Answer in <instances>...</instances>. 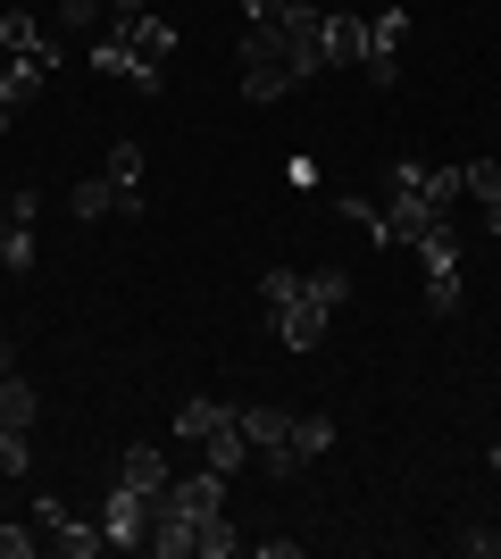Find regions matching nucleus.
<instances>
[{
	"label": "nucleus",
	"mask_w": 501,
	"mask_h": 559,
	"mask_svg": "<svg viewBox=\"0 0 501 559\" xmlns=\"http://www.w3.org/2000/svg\"><path fill=\"white\" fill-rule=\"evenodd\" d=\"M301 75H293V50H285V25L260 17V25H242V93L251 100H285Z\"/></svg>",
	"instance_id": "obj_1"
},
{
	"label": "nucleus",
	"mask_w": 501,
	"mask_h": 559,
	"mask_svg": "<svg viewBox=\"0 0 501 559\" xmlns=\"http://www.w3.org/2000/svg\"><path fill=\"white\" fill-rule=\"evenodd\" d=\"M434 226H443V217L427 210V192H393L384 210H368V242H384V251H393V242H409V251H418Z\"/></svg>",
	"instance_id": "obj_2"
},
{
	"label": "nucleus",
	"mask_w": 501,
	"mask_h": 559,
	"mask_svg": "<svg viewBox=\"0 0 501 559\" xmlns=\"http://www.w3.org/2000/svg\"><path fill=\"white\" fill-rule=\"evenodd\" d=\"M235 418H242V435H251V451H260V467H267V476H293V409H276V401H242V409H235Z\"/></svg>",
	"instance_id": "obj_3"
},
{
	"label": "nucleus",
	"mask_w": 501,
	"mask_h": 559,
	"mask_svg": "<svg viewBox=\"0 0 501 559\" xmlns=\"http://www.w3.org/2000/svg\"><path fill=\"white\" fill-rule=\"evenodd\" d=\"M267 318H276V343H285V350H318V343H326V318H334V309L318 301L310 276H301V293H293V301H276Z\"/></svg>",
	"instance_id": "obj_4"
},
{
	"label": "nucleus",
	"mask_w": 501,
	"mask_h": 559,
	"mask_svg": "<svg viewBox=\"0 0 501 559\" xmlns=\"http://www.w3.org/2000/svg\"><path fill=\"white\" fill-rule=\"evenodd\" d=\"M402 43H409V9L368 17V59H359V68H368V84H384V93L402 84Z\"/></svg>",
	"instance_id": "obj_5"
},
{
	"label": "nucleus",
	"mask_w": 501,
	"mask_h": 559,
	"mask_svg": "<svg viewBox=\"0 0 501 559\" xmlns=\"http://www.w3.org/2000/svg\"><path fill=\"white\" fill-rule=\"evenodd\" d=\"M100 535H109V551H151V501H143V492H126V485H109Z\"/></svg>",
	"instance_id": "obj_6"
},
{
	"label": "nucleus",
	"mask_w": 501,
	"mask_h": 559,
	"mask_svg": "<svg viewBox=\"0 0 501 559\" xmlns=\"http://www.w3.org/2000/svg\"><path fill=\"white\" fill-rule=\"evenodd\" d=\"M93 68L126 75V93H143V100H159V68H151V59H134V50H126L118 34H100V43H93Z\"/></svg>",
	"instance_id": "obj_7"
},
{
	"label": "nucleus",
	"mask_w": 501,
	"mask_h": 559,
	"mask_svg": "<svg viewBox=\"0 0 501 559\" xmlns=\"http://www.w3.org/2000/svg\"><path fill=\"white\" fill-rule=\"evenodd\" d=\"M43 535H50V551H59V559H100V551H109L100 518H68V510H59V518L43 526Z\"/></svg>",
	"instance_id": "obj_8"
},
{
	"label": "nucleus",
	"mask_w": 501,
	"mask_h": 559,
	"mask_svg": "<svg viewBox=\"0 0 501 559\" xmlns=\"http://www.w3.org/2000/svg\"><path fill=\"white\" fill-rule=\"evenodd\" d=\"M118 43L134 50V59H151V68H159L167 50H176V25H167V17H151V9H143V17H126V25H118Z\"/></svg>",
	"instance_id": "obj_9"
},
{
	"label": "nucleus",
	"mask_w": 501,
	"mask_h": 559,
	"mask_svg": "<svg viewBox=\"0 0 501 559\" xmlns=\"http://www.w3.org/2000/svg\"><path fill=\"white\" fill-rule=\"evenodd\" d=\"M293 476H301V467H318V460H326V451H334V418H310V409H293Z\"/></svg>",
	"instance_id": "obj_10"
},
{
	"label": "nucleus",
	"mask_w": 501,
	"mask_h": 559,
	"mask_svg": "<svg viewBox=\"0 0 501 559\" xmlns=\"http://www.w3.org/2000/svg\"><path fill=\"white\" fill-rule=\"evenodd\" d=\"M460 185H468V201L485 210V234H501V159H468Z\"/></svg>",
	"instance_id": "obj_11"
},
{
	"label": "nucleus",
	"mask_w": 501,
	"mask_h": 559,
	"mask_svg": "<svg viewBox=\"0 0 501 559\" xmlns=\"http://www.w3.org/2000/svg\"><path fill=\"white\" fill-rule=\"evenodd\" d=\"M351 59H368V17L334 9L326 17V68H351Z\"/></svg>",
	"instance_id": "obj_12"
},
{
	"label": "nucleus",
	"mask_w": 501,
	"mask_h": 559,
	"mask_svg": "<svg viewBox=\"0 0 501 559\" xmlns=\"http://www.w3.org/2000/svg\"><path fill=\"white\" fill-rule=\"evenodd\" d=\"M118 485H126V492H143V501H151V492L167 485V460H159L151 443H134V451L118 460Z\"/></svg>",
	"instance_id": "obj_13"
},
{
	"label": "nucleus",
	"mask_w": 501,
	"mask_h": 559,
	"mask_svg": "<svg viewBox=\"0 0 501 559\" xmlns=\"http://www.w3.org/2000/svg\"><path fill=\"white\" fill-rule=\"evenodd\" d=\"M201 451H210V467H217V476H242V460H251V435H242V418H226V426H217V435H210Z\"/></svg>",
	"instance_id": "obj_14"
},
{
	"label": "nucleus",
	"mask_w": 501,
	"mask_h": 559,
	"mask_svg": "<svg viewBox=\"0 0 501 559\" xmlns=\"http://www.w3.org/2000/svg\"><path fill=\"white\" fill-rule=\"evenodd\" d=\"M226 418H235L226 401H176V435H184V443H210Z\"/></svg>",
	"instance_id": "obj_15"
},
{
	"label": "nucleus",
	"mask_w": 501,
	"mask_h": 559,
	"mask_svg": "<svg viewBox=\"0 0 501 559\" xmlns=\"http://www.w3.org/2000/svg\"><path fill=\"white\" fill-rule=\"evenodd\" d=\"M34 409H43V401H34V384H25V376H9V384H0V435H25V426H34Z\"/></svg>",
	"instance_id": "obj_16"
},
{
	"label": "nucleus",
	"mask_w": 501,
	"mask_h": 559,
	"mask_svg": "<svg viewBox=\"0 0 501 559\" xmlns=\"http://www.w3.org/2000/svg\"><path fill=\"white\" fill-rule=\"evenodd\" d=\"M68 210L84 217V226H93V217H109V210H118V185H109V176H84V185L68 192Z\"/></svg>",
	"instance_id": "obj_17"
},
{
	"label": "nucleus",
	"mask_w": 501,
	"mask_h": 559,
	"mask_svg": "<svg viewBox=\"0 0 501 559\" xmlns=\"http://www.w3.org/2000/svg\"><path fill=\"white\" fill-rule=\"evenodd\" d=\"M418 192H427V210H434V217H452V201H468L460 167H427V176H418Z\"/></svg>",
	"instance_id": "obj_18"
},
{
	"label": "nucleus",
	"mask_w": 501,
	"mask_h": 559,
	"mask_svg": "<svg viewBox=\"0 0 501 559\" xmlns=\"http://www.w3.org/2000/svg\"><path fill=\"white\" fill-rule=\"evenodd\" d=\"M235 551H242V526H235V518H226V510L201 518V551H192V559H235Z\"/></svg>",
	"instance_id": "obj_19"
},
{
	"label": "nucleus",
	"mask_w": 501,
	"mask_h": 559,
	"mask_svg": "<svg viewBox=\"0 0 501 559\" xmlns=\"http://www.w3.org/2000/svg\"><path fill=\"white\" fill-rule=\"evenodd\" d=\"M460 301H468V276H460V267H434V276H427V309H434V318H452Z\"/></svg>",
	"instance_id": "obj_20"
},
{
	"label": "nucleus",
	"mask_w": 501,
	"mask_h": 559,
	"mask_svg": "<svg viewBox=\"0 0 501 559\" xmlns=\"http://www.w3.org/2000/svg\"><path fill=\"white\" fill-rule=\"evenodd\" d=\"M100 176H109V185H118V192H143V142H118Z\"/></svg>",
	"instance_id": "obj_21"
},
{
	"label": "nucleus",
	"mask_w": 501,
	"mask_h": 559,
	"mask_svg": "<svg viewBox=\"0 0 501 559\" xmlns=\"http://www.w3.org/2000/svg\"><path fill=\"white\" fill-rule=\"evenodd\" d=\"M0 43L9 50H50V34L34 25V9H9V17H0Z\"/></svg>",
	"instance_id": "obj_22"
},
{
	"label": "nucleus",
	"mask_w": 501,
	"mask_h": 559,
	"mask_svg": "<svg viewBox=\"0 0 501 559\" xmlns=\"http://www.w3.org/2000/svg\"><path fill=\"white\" fill-rule=\"evenodd\" d=\"M100 17H109V0H59V25H68V34H93Z\"/></svg>",
	"instance_id": "obj_23"
},
{
	"label": "nucleus",
	"mask_w": 501,
	"mask_h": 559,
	"mask_svg": "<svg viewBox=\"0 0 501 559\" xmlns=\"http://www.w3.org/2000/svg\"><path fill=\"white\" fill-rule=\"evenodd\" d=\"M0 267H34V226H0Z\"/></svg>",
	"instance_id": "obj_24"
},
{
	"label": "nucleus",
	"mask_w": 501,
	"mask_h": 559,
	"mask_svg": "<svg viewBox=\"0 0 501 559\" xmlns=\"http://www.w3.org/2000/svg\"><path fill=\"white\" fill-rule=\"evenodd\" d=\"M310 293H318L326 309H343V301H351V267H318V276H310Z\"/></svg>",
	"instance_id": "obj_25"
},
{
	"label": "nucleus",
	"mask_w": 501,
	"mask_h": 559,
	"mask_svg": "<svg viewBox=\"0 0 501 559\" xmlns=\"http://www.w3.org/2000/svg\"><path fill=\"white\" fill-rule=\"evenodd\" d=\"M418 259H427V276H434V267H460V242H452V226H434L427 242H418Z\"/></svg>",
	"instance_id": "obj_26"
},
{
	"label": "nucleus",
	"mask_w": 501,
	"mask_h": 559,
	"mask_svg": "<svg viewBox=\"0 0 501 559\" xmlns=\"http://www.w3.org/2000/svg\"><path fill=\"white\" fill-rule=\"evenodd\" d=\"M293 293H301V267H267V276H260V301H267V309L293 301Z\"/></svg>",
	"instance_id": "obj_27"
},
{
	"label": "nucleus",
	"mask_w": 501,
	"mask_h": 559,
	"mask_svg": "<svg viewBox=\"0 0 501 559\" xmlns=\"http://www.w3.org/2000/svg\"><path fill=\"white\" fill-rule=\"evenodd\" d=\"M468 559H501V526H468V535H452Z\"/></svg>",
	"instance_id": "obj_28"
},
{
	"label": "nucleus",
	"mask_w": 501,
	"mask_h": 559,
	"mask_svg": "<svg viewBox=\"0 0 501 559\" xmlns=\"http://www.w3.org/2000/svg\"><path fill=\"white\" fill-rule=\"evenodd\" d=\"M34 551H43L34 526H0V559H34Z\"/></svg>",
	"instance_id": "obj_29"
},
{
	"label": "nucleus",
	"mask_w": 501,
	"mask_h": 559,
	"mask_svg": "<svg viewBox=\"0 0 501 559\" xmlns=\"http://www.w3.org/2000/svg\"><path fill=\"white\" fill-rule=\"evenodd\" d=\"M0 476H25V435H0Z\"/></svg>",
	"instance_id": "obj_30"
},
{
	"label": "nucleus",
	"mask_w": 501,
	"mask_h": 559,
	"mask_svg": "<svg viewBox=\"0 0 501 559\" xmlns=\"http://www.w3.org/2000/svg\"><path fill=\"white\" fill-rule=\"evenodd\" d=\"M9 376H17V343H9V334H0V384H9Z\"/></svg>",
	"instance_id": "obj_31"
},
{
	"label": "nucleus",
	"mask_w": 501,
	"mask_h": 559,
	"mask_svg": "<svg viewBox=\"0 0 501 559\" xmlns=\"http://www.w3.org/2000/svg\"><path fill=\"white\" fill-rule=\"evenodd\" d=\"M109 9H118V25H126V17H143V9H151V0H109Z\"/></svg>",
	"instance_id": "obj_32"
},
{
	"label": "nucleus",
	"mask_w": 501,
	"mask_h": 559,
	"mask_svg": "<svg viewBox=\"0 0 501 559\" xmlns=\"http://www.w3.org/2000/svg\"><path fill=\"white\" fill-rule=\"evenodd\" d=\"M9 126H17V100H0V134H9Z\"/></svg>",
	"instance_id": "obj_33"
},
{
	"label": "nucleus",
	"mask_w": 501,
	"mask_h": 559,
	"mask_svg": "<svg viewBox=\"0 0 501 559\" xmlns=\"http://www.w3.org/2000/svg\"><path fill=\"white\" fill-rule=\"evenodd\" d=\"M0 226H9V192H0Z\"/></svg>",
	"instance_id": "obj_34"
},
{
	"label": "nucleus",
	"mask_w": 501,
	"mask_h": 559,
	"mask_svg": "<svg viewBox=\"0 0 501 559\" xmlns=\"http://www.w3.org/2000/svg\"><path fill=\"white\" fill-rule=\"evenodd\" d=\"M493 476H501V443H493Z\"/></svg>",
	"instance_id": "obj_35"
},
{
	"label": "nucleus",
	"mask_w": 501,
	"mask_h": 559,
	"mask_svg": "<svg viewBox=\"0 0 501 559\" xmlns=\"http://www.w3.org/2000/svg\"><path fill=\"white\" fill-rule=\"evenodd\" d=\"M0 68H9V43H0Z\"/></svg>",
	"instance_id": "obj_36"
},
{
	"label": "nucleus",
	"mask_w": 501,
	"mask_h": 559,
	"mask_svg": "<svg viewBox=\"0 0 501 559\" xmlns=\"http://www.w3.org/2000/svg\"><path fill=\"white\" fill-rule=\"evenodd\" d=\"M17 9H25V0H17Z\"/></svg>",
	"instance_id": "obj_37"
}]
</instances>
